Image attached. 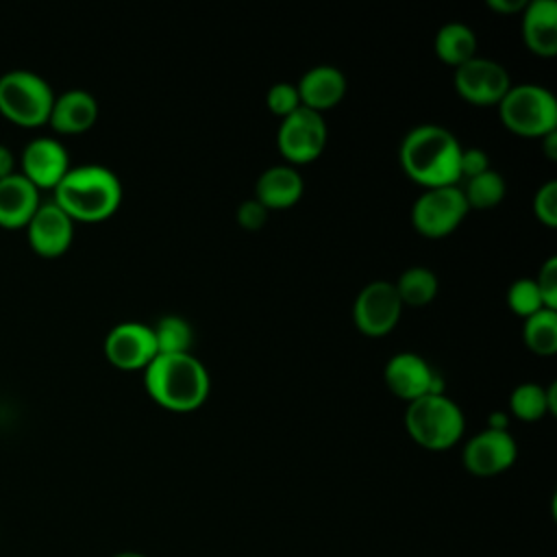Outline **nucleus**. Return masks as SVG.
Returning a JSON list of instances; mask_svg holds the SVG:
<instances>
[{
    "label": "nucleus",
    "mask_w": 557,
    "mask_h": 557,
    "mask_svg": "<svg viewBox=\"0 0 557 557\" xmlns=\"http://www.w3.org/2000/svg\"><path fill=\"white\" fill-rule=\"evenodd\" d=\"M405 174L424 189L457 185L461 146L457 137L437 124H420L400 144Z\"/></svg>",
    "instance_id": "nucleus-1"
},
{
    "label": "nucleus",
    "mask_w": 557,
    "mask_h": 557,
    "mask_svg": "<svg viewBox=\"0 0 557 557\" xmlns=\"http://www.w3.org/2000/svg\"><path fill=\"white\" fill-rule=\"evenodd\" d=\"M150 398L170 411H194L209 396V372L191 355H157L144 370Z\"/></svg>",
    "instance_id": "nucleus-2"
},
{
    "label": "nucleus",
    "mask_w": 557,
    "mask_h": 557,
    "mask_svg": "<svg viewBox=\"0 0 557 557\" xmlns=\"http://www.w3.org/2000/svg\"><path fill=\"white\" fill-rule=\"evenodd\" d=\"M54 202L74 222H100L117 211L122 185L104 165L70 168L54 187Z\"/></svg>",
    "instance_id": "nucleus-3"
},
{
    "label": "nucleus",
    "mask_w": 557,
    "mask_h": 557,
    "mask_svg": "<svg viewBox=\"0 0 557 557\" xmlns=\"http://www.w3.org/2000/svg\"><path fill=\"white\" fill-rule=\"evenodd\" d=\"M405 426L418 446L426 450H446L461 440L466 424L459 405L437 392L409 403Z\"/></svg>",
    "instance_id": "nucleus-4"
},
{
    "label": "nucleus",
    "mask_w": 557,
    "mask_h": 557,
    "mask_svg": "<svg viewBox=\"0 0 557 557\" xmlns=\"http://www.w3.org/2000/svg\"><path fill=\"white\" fill-rule=\"evenodd\" d=\"M496 107L500 122L516 135L544 137L557 131V100L542 85H511Z\"/></svg>",
    "instance_id": "nucleus-5"
},
{
    "label": "nucleus",
    "mask_w": 557,
    "mask_h": 557,
    "mask_svg": "<svg viewBox=\"0 0 557 557\" xmlns=\"http://www.w3.org/2000/svg\"><path fill=\"white\" fill-rule=\"evenodd\" d=\"M54 94L50 85L30 70H11L0 76V113L26 128L48 122Z\"/></svg>",
    "instance_id": "nucleus-6"
},
{
    "label": "nucleus",
    "mask_w": 557,
    "mask_h": 557,
    "mask_svg": "<svg viewBox=\"0 0 557 557\" xmlns=\"http://www.w3.org/2000/svg\"><path fill=\"white\" fill-rule=\"evenodd\" d=\"M468 211L461 187H433L424 189L413 202L411 224L424 237H444L461 224Z\"/></svg>",
    "instance_id": "nucleus-7"
},
{
    "label": "nucleus",
    "mask_w": 557,
    "mask_h": 557,
    "mask_svg": "<svg viewBox=\"0 0 557 557\" xmlns=\"http://www.w3.org/2000/svg\"><path fill=\"white\" fill-rule=\"evenodd\" d=\"M278 152L296 165L315 161L326 146V124L322 113L298 107L294 113L283 117L276 135Z\"/></svg>",
    "instance_id": "nucleus-8"
},
{
    "label": "nucleus",
    "mask_w": 557,
    "mask_h": 557,
    "mask_svg": "<svg viewBox=\"0 0 557 557\" xmlns=\"http://www.w3.org/2000/svg\"><path fill=\"white\" fill-rule=\"evenodd\" d=\"M400 311L403 302L396 294L394 283L372 281L357 294L352 318L363 335L383 337L398 324Z\"/></svg>",
    "instance_id": "nucleus-9"
},
{
    "label": "nucleus",
    "mask_w": 557,
    "mask_h": 557,
    "mask_svg": "<svg viewBox=\"0 0 557 557\" xmlns=\"http://www.w3.org/2000/svg\"><path fill=\"white\" fill-rule=\"evenodd\" d=\"M453 83L457 94L476 107L498 104L511 87L507 70L500 63L481 57H474L455 67Z\"/></svg>",
    "instance_id": "nucleus-10"
},
{
    "label": "nucleus",
    "mask_w": 557,
    "mask_h": 557,
    "mask_svg": "<svg viewBox=\"0 0 557 557\" xmlns=\"http://www.w3.org/2000/svg\"><path fill=\"white\" fill-rule=\"evenodd\" d=\"M104 355L117 370H146V366L157 357L152 329L139 322H122L113 326L104 337Z\"/></svg>",
    "instance_id": "nucleus-11"
},
{
    "label": "nucleus",
    "mask_w": 557,
    "mask_h": 557,
    "mask_svg": "<svg viewBox=\"0 0 557 557\" xmlns=\"http://www.w3.org/2000/svg\"><path fill=\"white\" fill-rule=\"evenodd\" d=\"M516 455L518 446L509 431L485 429L470 437V442L463 446L461 461L463 468L474 476H496L513 466Z\"/></svg>",
    "instance_id": "nucleus-12"
},
{
    "label": "nucleus",
    "mask_w": 557,
    "mask_h": 557,
    "mask_svg": "<svg viewBox=\"0 0 557 557\" xmlns=\"http://www.w3.org/2000/svg\"><path fill=\"white\" fill-rule=\"evenodd\" d=\"M383 379L389 392L407 403L442 392L437 372H433V368L416 352L394 355L383 370Z\"/></svg>",
    "instance_id": "nucleus-13"
},
{
    "label": "nucleus",
    "mask_w": 557,
    "mask_h": 557,
    "mask_svg": "<svg viewBox=\"0 0 557 557\" xmlns=\"http://www.w3.org/2000/svg\"><path fill=\"white\" fill-rule=\"evenodd\" d=\"M28 244L41 257L63 255L74 239V220L52 200L41 202L26 224Z\"/></svg>",
    "instance_id": "nucleus-14"
},
{
    "label": "nucleus",
    "mask_w": 557,
    "mask_h": 557,
    "mask_svg": "<svg viewBox=\"0 0 557 557\" xmlns=\"http://www.w3.org/2000/svg\"><path fill=\"white\" fill-rule=\"evenodd\" d=\"M70 170V157L61 141L52 137L30 139L22 150V176L37 189H54Z\"/></svg>",
    "instance_id": "nucleus-15"
},
{
    "label": "nucleus",
    "mask_w": 557,
    "mask_h": 557,
    "mask_svg": "<svg viewBox=\"0 0 557 557\" xmlns=\"http://www.w3.org/2000/svg\"><path fill=\"white\" fill-rule=\"evenodd\" d=\"M522 37L537 57L557 54V4L555 0H533L522 9Z\"/></svg>",
    "instance_id": "nucleus-16"
},
{
    "label": "nucleus",
    "mask_w": 557,
    "mask_h": 557,
    "mask_svg": "<svg viewBox=\"0 0 557 557\" xmlns=\"http://www.w3.org/2000/svg\"><path fill=\"white\" fill-rule=\"evenodd\" d=\"M39 205V189L26 176L13 172L0 181V226L26 228Z\"/></svg>",
    "instance_id": "nucleus-17"
},
{
    "label": "nucleus",
    "mask_w": 557,
    "mask_h": 557,
    "mask_svg": "<svg viewBox=\"0 0 557 557\" xmlns=\"http://www.w3.org/2000/svg\"><path fill=\"white\" fill-rule=\"evenodd\" d=\"M300 107L322 113L333 109L346 94V78L333 65H315L296 85Z\"/></svg>",
    "instance_id": "nucleus-18"
},
{
    "label": "nucleus",
    "mask_w": 557,
    "mask_h": 557,
    "mask_svg": "<svg viewBox=\"0 0 557 557\" xmlns=\"http://www.w3.org/2000/svg\"><path fill=\"white\" fill-rule=\"evenodd\" d=\"M98 120V102L85 89H70L54 98L48 122L57 133L76 135L91 128Z\"/></svg>",
    "instance_id": "nucleus-19"
},
{
    "label": "nucleus",
    "mask_w": 557,
    "mask_h": 557,
    "mask_svg": "<svg viewBox=\"0 0 557 557\" xmlns=\"http://www.w3.org/2000/svg\"><path fill=\"white\" fill-rule=\"evenodd\" d=\"M302 178L292 165H272L257 178L255 200L270 209H289L302 196Z\"/></svg>",
    "instance_id": "nucleus-20"
},
{
    "label": "nucleus",
    "mask_w": 557,
    "mask_h": 557,
    "mask_svg": "<svg viewBox=\"0 0 557 557\" xmlns=\"http://www.w3.org/2000/svg\"><path fill=\"white\" fill-rule=\"evenodd\" d=\"M509 409L524 422L542 420L546 413L557 411V385L542 387L537 383H522L511 392Z\"/></svg>",
    "instance_id": "nucleus-21"
},
{
    "label": "nucleus",
    "mask_w": 557,
    "mask_h": 557,
    "mask_svg": "<svg viewBox=\"0 0 557 557\" xmlns=\"http://www.w3.org/2000/svg\"><path fill=\"white\" fill-rule=\"evenodd\" d=\"M476 52V35L470 26L461 22L444 24L435 35V54L446 65L459 67L466 61L474 59Z\"/></svg>",
    "instance_id": "nucleus-22"
},
{
    "label": "nucleus",
    "mask_w": 557,
    "mask_h": 557,
    "mask_svg": "<svg viewBox=\"0 0 557 557\" xmlns=\"http://www.w3.org/2000/svg\"><path fill=\"white\" fill-rule=\"evenodd\" d=\"M394 287L403 305L422 307L437 296V276L429 268L413 265L398 276Z\"/></svg>",
    "instance_id": "nucleus-23"
},
{
    "label": "nucleus",
    "mask_w": 557,
    "mask_h": 557,
    "mask_svg": "<svg viewBox=\"0 0 557 557\" xmlns=\"http://www.w3.org/2000/svg\"><path fill=\"white\" fill-rule=\"evenodd\" d=\"M524 342L531 352L550 357L557 352V309H540L524 318Z\"/></svg>",
    "instance_id": "nucleus-24"
},
{
    "label": "nucleus",
    "mask_w": 557,
    "mask_h": 557,
    "mask_svg": "<svg viewBox=\"0 0 557 557\" xmlns=\"http://www.w3.org/2000/svg\"><path fill=\"white\" fill-rule=\"evenodd\" d=\"M152 329L154 344H157V355H181L189 352L194 344V333L187 320L181 315H163L157 320Z\"/></svg>",
    "instance_id": "nucleus-25"
},
{
    "label": "nucleus",
    "mask_w": 557,
    "mask_h": 557,
    "mask_svg": "<svg viewBox=\"0 0 557 557\" xmlns=\"http://www.w3.org/2000/svg\"><path fill=\"white\" fill-rule=\"evenodd\" d=\"M505 181L496 170H485L483 174L468 178L461 189L468 209H492L505 198Z\"/></svg>",
    "instance_id": "nucleus-26"
},
{
    "label": "nucleus",
    "mask_w": 557,
    "mask_h": 557,
    "mask_svg": "<svg viewBox=\"0 0 557 557\" xmlns=\"http://www.w3.org/2000/svg\"><path fill=\"white\" fill-rule=\"evenodd\" d=\"M507 305L520 318H529L535 311L546 309L533 278H518L516 283H511L507 292Z\"/></svg>",
    "instance_id": "nucleus-27"
},
{
    "label": "nucleus",
    "mask_w": 557,
    "mask_h": 557,
    "mask_svg": "<svg viewBox=\"0 0 557 557\" xmlns=\"http://www.w3.org/2000/svg\"><path fill=\"white\" fill-rule=\"evenodd\" d=\"M268 109L278 115V117H287L289 113H294L300 107V98H298V89L292 83H276L270 87L268 96H265Z\"/></svg>",
    "instance_id": "nucleus-28"
},
{
    "label": "nucleus",
    "mask_w": 557,
    "mask_h": 557,
    "mask_svg": "<svg viewBox=\"0 0 557 557\" xmlns=\"http://www.w3.org/2000/svg\"><path fill=\"white\" fill-rule=\"evenodd\" d=\"M533 213L544 226L548 228L557 226V183L555 181H548L537 189L533 198Z\"/></svg>",
    "instance_id": "nucleus-29"
},
{
    "label": "nucleus",
    "mask_w": 557,
    "mask_h": 557,
    "mask_svg": "<svg viewBox=\"0 0 557 557\" xmlns=\"http://www.w3.org/2000/svg\"><path fill=\"white\" fill-rule=\"evenodd\" d=\"M546 309H557V257H548L533 278Z\"/></svg>",
    "instance_id": "nucleus-30"
},
{
    "label": "nucleus",
    "mask_w": 557,
    "mask_h": 557,
    "mask_svg": "<svg viewBox=\"0 0 557 557\" xmlns=\"http://www.w3.org/2000/svg\"><path fill=\"white\" fill-rule=\"evenodd\" d=\"M485 170H490V159L487 152L481 148H461V157H459V178H474L479 174H483Z\"/></svg>",
    "instance_id": "nucleus-31"
},
{
    "label": "nucleus",
    "mask_w": 557,
    "mask_h": 557,
    "mask_svg": "<svg viewBox=\"0 0 557 557\" xmlns=\"http://www.w3.org/2000/svg\"><path fill=\"white\" fill-rule=\"evenodd\" d=\"M237 224L244 228V231H259L265 220H268V209L259 202V200H244L239 207H237Z\"/></svg>",
    "instance_id": "nucleus-32"
},
{
    "label": "nucleus",
    "mask_w": 557,
    "mask_h": 557,
    "mask_svg": "<svg viewBox=\"0 0 557 557\" xmlns=\"http://www.w3.org/2000/svg\"><path fill=\"white\" fill-rule=\"evenodd\" d=\"M487 7L498 13H518L527 7V0H487Z\"/></svg>",
    "instance_id": "nucleus-33"
},
{
    "label": "nucleus",
    "mask_w": 557,
    "mask_h": 557,
    "mask_svg": "<svg viewBox=\"0 0 557 557\" xmlns=\"http://www.w3.org/2000/svg\"><path fill=\"white\" fill-rule=\"evenodd\" d=\"M13 165H15V159H13L11 148L0 144V181L7 178L9 174H13Z\"/></svg>",
    "instance_id": "nucleus-34"
},
{
    "label": "nucleus",
    "mask_w": 557,
    "mask_h": 557,
    "mask_svg": "<svg viewBox=\"0 0 557 557\" xmlns=\"http://www.w3.org/2000/svg\"><path fill=\"white\" fill-rule=\"evenodd\" d=\"M487 429H494V431H507V413H505V411H494V413H490Z\"/></svg>",
    "instance_id": "nucleus-35"
},
{
    "label": "nucleus",
    "mask_w": 557,
    "mask_h": 557,
    "mask_svg": "<svg viewBox=\"0 0 557 557\" xmlns=\"http://www.w3.org/2000/svg\"><path fill=\"white\" fill-rule=\"evenodd\" d=\"M542 141H544V152H546V157H548V159H557V131L544 135Z\"/></svg>",
    "instance_id": "nucleus-36"
},
{
    "label": "nucleus",
    "mask_w": 557,
    "mask_h": 557,
    "mask_svg": "<svg viewBox=\"0 0 557 557\" xmlns=\"http://www.w3.org/2000/svg\"><path fill=\"white\" fill-rule=\"evenodd\" d=\"M113 557H148V555L137 553V550H122V553H117V555H113Z\"/></svg>",
    "instance_id": "nucleus-37"
}]
</instances>
